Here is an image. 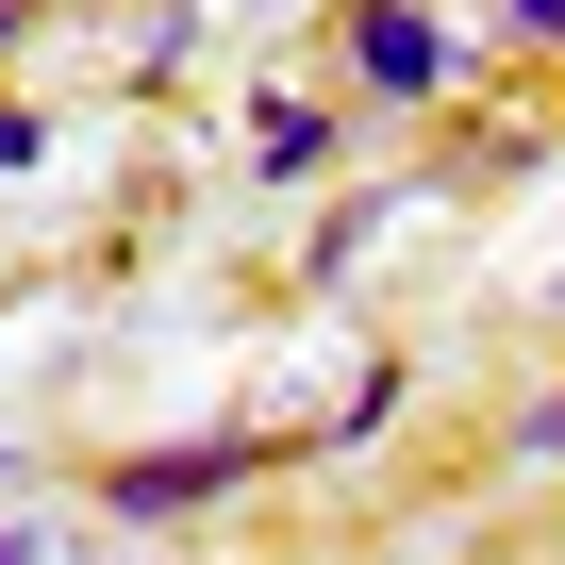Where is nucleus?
Returning a JSON list of instances; mask_svg holds the SVG:
<instances>
[{"label":"nucleus","mask_w":565,"mask_h":565,"mask_svg":"<svg viewBox=\"0 0 565 565\" xmlns=\"http://www.w3.org/2000/svg\"><path fill=\"white\" fill-rule=\"evenodd\" d=\"M499 34L515 51H565V0H499Z\"/></svg>","instance_id":"nucleus-4"},{"label":"nucleus","mask_w":565,"mask_h":565,"mask_svg":"<svg viewBox=\"0 0 565 565\" xmlns=\"http://www.w3.org/2000/svg\"><path fill=\"white\" fill-rule=\"evenodd\" d=\"M0 565H51V548H0Z\"/></svg>","instance_id":"nucleus-8"},{"label":"nucleus","mask_w":565,"mask_h":565,"mask_svg":"<svg viewBox=\"0 0 565 565\" xmlns=\"http://www.w3.org/2000/svg\"><path fill=\"white\" fill-rule=\"evenodd\" d=\"M249 167H266V183H317V167H333V100H282V84H266V100H249Z\"/></svg>","instance_id":"nucleus-3"},{"label":"nucleus","mask_w":565,"mask_h":565,"mask_svg":"<svg viewBox=\"0 0 565 565\" xmlns=\"http://www.w3.org/2000/svg\"><path fill=\"white\" fill-rule=\"evenodd\" d=\"M18 18H34V0H0V51H18Z\"/></svg>","instance_id":"nucleus-7"},{"label":"nucleus","mask_w":565,"mask_h":565,"mask_svg":"<svg viewBox=\"0 0 565 565\" xmlns=\"http://www.w3.org/2000/svg\"><path fill=\"white\" fill-rule=\"evenodd\" d=\"M350 84H366V100H449L466 51H449L433 0H350Z\"/></svg>","instance_id":"nucleus-2"},{"label":"nucleus","mask_w":565,"mask_h":565,"mask_svg":"<svg viewBox=\"0 0 565 565\" xmlns=\"http://www.w3.org/2000/svg\"><path fill=\"white\" fill-rule=\"evenodd\" d=\"M515 449H532V466H565V399H532V416H515Z\"/></svg>","instance_id":"nucleus-6"},{"label":"nucleus","mask_w":565,"mask_h":565,"mask_svg":"<svg viewBox=\"0 0 565 565\" xmlns=\"http://www.w3.org/2000/svg\"><path fill=\"white\" fill-rule=\"evenodd\" d=\"M548 317H565V282H548Z\"/></svg>","instance_id":"nucleus-9"},{"label":"nucleus","mask_w":565,"mask_h":565,"mask_svg":"<svg viewBox=\"0 0 565 565\" xmlns=\"http://www.w3.org/2000/svg\"><path fill=\"white\" fill-rule=\"evenodd\" d=\"M34 150H51V117H34V100H0V167H34Z\"/></svg>","instance_id":"nucleus-5"},{"label":"nucleus","mask_w":565,"mask_h":565,"mask_svg":"<svg viewBox=\"0 0 565 565\" xmlns=\"http://www.w3.org/2000/svg\"><path fill=\"white\" fill-rule=\"evenodd\" d=\"M282 449L266 433H183V449H134V466H100V499L150 532V515H200V499H233V482H266Z\"/></svg>","instance_id":"nucleus-1"}]
</instances>
